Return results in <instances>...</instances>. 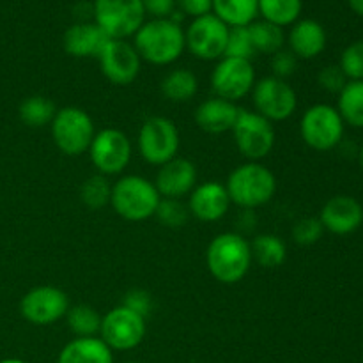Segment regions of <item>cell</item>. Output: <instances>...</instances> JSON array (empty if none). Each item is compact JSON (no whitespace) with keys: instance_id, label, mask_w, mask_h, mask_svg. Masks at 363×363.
I'll return each instance as SVG.
<instances>
[{"instance_id":"cell-1","label":"cell","mask_w":363,"mask_h":363,"mask_svg":"<svg viewBox=\"0 0 363 363\" xmlns=\"http://www.w3.org/2000/svg\"><path fill=\"white\" fill-rule=\"evenodd\" d=\"M133 38V46L140 59L155 66L176 62L186 48L183 28L170 18L144 21Z\"/></svg>"},{"instance_id":"cell-43","label":"cell","mask_w":363,"mask_h":363,"mask_svg":"<svg viewBox=\"0 0 363 363\" xmlns=\"http://www.w3.org/2000/svg\"><path fill=\"white\" fill-rule=\"evenodd\" d=\"M0 363H25V362L18 360V358H6V360H2Z\"/></svg>"},{"instance_id":"cell-20","label":"cell","mask_w":363,"mask_h":363,"mask_svg":"<svg viewBox=\"0 0 363 363\" xmlns=\"http://www.w3.org/2000/svg\"><path fill=\"white\" fill-rule=\"evenodd\" d=\"M108 41V35L91 21H80V23L71 25L64 32L62 38L66 53H69L71 57H78V59H92V57L98 59Z\"/></svg>"},{"instance_id":"cell-17","label":"cell","mask_w":363,"mask_h":363,"mask_svg":"<svg viewBox=\"0 0 363 363\" xmlns=\"http://www.w3.org/2000/svg\"><path fill=\"white\" fill-rule=\"evenodd\" d=\"M195 183H197V169L190 160L179 156L160 167L155 179L160 197L177 199V201L184 195H190Z\"/></svg>"},{"instance_id":"cell-24","label":"cell","mask_w":363,"mask_h":363,"mask_svg":"<svg viewBox=\"0 0 363 363\" xmlns=\"http://www.w3.org/2000/svg\"><path fill=\"white\" fill-rule=\"evenodd\" d=\"M215 16L227 27H248L259 14V0H211Z\"/></svg>"},{"instance_id":"cell-9","label":"cell","mask_w":363,"mask_h":363,"mask_svg":"<svg viewBox=\"0 0 363 363\" xmlns=\"http://www.w3.org/2000/svg\"><path fill=\"white\" fill-rule=\"evenodd\" d=\"M233 137L238 151L248 162H259L266 158L275 147L273 124L257 112L240 110V116L233 128Z\"/></svg>"},{"instance_id":"cell-7","label":"cell","mask_w":363,"mask_h":363,"mask_svg":"<svg viewBox=\"0 0 363 363\" xmlns=\"http://www.w3.org/2000/svg\"><path fill=\"white\" fill-rule=\"evenodd\" d=\"M138 151L149 165L162 167L179 151V131L167 117H149L138 131Z\"/></svg>"},{"instance_id":"cell-5","label":"cell","mask_w":363,"mask_h":363,"mask_svg":"<svg viewBox=\"0 0 363 363\" xmlns=\"http://www.w3.org/2000/svg\"><path fill=\"white\" fill-rule=\"evenodd\" d=\"M52 138L62 155L80 156L89 151L96 130L91 116L78 106H64L57 110L52 124Z\"/></svg>"},{"instance_id":"cell-8","label":"cell","mask_w":363,"mask_h":363,"mask_svg":"<svg viewBox=\"0 0 363 363\" xmlns=\"http://www.w3.org/2000/svg\"><path fill=\"white\" fill-rule=\"evenodd\" d=\"M300 133L305 144L314 151H330L344 137V121L337 108L319 103L305 110L300 121Z\"/></svg>"},{"instance_id":"cell-44","label":"cell","mask_w":363,"mask_h":363,"mask_svg":"<svg viewBox=\"0 0 363 363\" xmlns=\"http://www.w3.org/2000/svg\"><path fill=\"white\" fill-rule=\"evenodd\" d=\"M360 160H362V167H363V147H362V152H360Z\"/></svg>"},{"instance_id":"cell-10","label":"cell","mask_w":363,"mask_h":363,"mask_svg":"<svg viewBox=\"0 0 363 363\" xmlns=\"http://www.w3.org/2000/svg\"><path fill=\"white\" fill-rule=\"evenodd\" d=\"M131 142L124 131L106 128L94 135L89 147V158L101 176H117L131 160Z\"/></svg>"},{"instance_id":"cell-12","label":"cell","mask_w":363,"mask_h":363,"mask_svg":"<svg viewBox=\"0 0 363 363\" xmlns=\"http://www.w3.org/2000/svg\"><path fill=\"white\" fill-rule=\"evenodd\" d=\"M229 28L213 13L194 18L184 32L186 48L201 60H220L225 55Z\"/></svg>"},{"instance_id":"cell-15","label":"cell","mask_w":363,"mask_h":363,"mask_svg":"<svg viewBox=\"0 0 363 363\" xmlns=\"http://www.w3.org/2000/svg\"><path fill=\"white\" fill-rule=\"evenodd\" d=\"M69 311V300L62 289L39 286L28 291L20 301V312L25 321L35 326H48L62 319Z\"/></svg>"},{"instance_id":"cell-14","label":"cell","mask_w":363,"mask_h":363,"mask_svg":"<svg viewBox=\"0 0 363 363\" xmlns=\"http://www.w3.org/2000/svg\"><path fill=\"white\" fill-rule=\"evenodd\" d=\"M255 85V71L252 60L222 57L211 74V87L216 98L240 101L247 98Z\"/></svg>"},{"instance_id":"cell-38","label":"cell","mask_w":363,"mask_h":363,"mask_svg":"<svg viewBox=\"0 0 363 363\" xmlns=\"http://www.w3.org/2000/svg\"><path fill=\"white\" fill-rule=\"evenodd\" d=\"M123 305L126 308H130V311L137 312V314L142 315V318H147L149 312H151L152 308V298L147 291L131 289L128 291L126 296H124Z\"/></svg>"},{"instance_id":"cell-21","label":"cell","mask_w":363,"mask_h":363,"mask_svg":"<svg viewBox=\"0 0 363 363\" xmlns=\"http://www.w3.org/2000/svg\"><path fill=\"white\" fill-rule=\"evenodd\" d=\"M240 110L236 103L222 98H209L202 101L195 110V123L204 133L222 135L233 131Z\"/></svg>"},{"instance_id":"cell-18","label":"cell","mask_w":363,"mask_h":363,"mask_svg":"<svg viewBox=\"0 0 363 363\" xmlns=\"http://www.w3.org/2000/svg\"><path fill=\"white\" fill-rule=\"evenodd\" d=\"M325 230L346 236L360 229L363 223V208L360 202L350 195H335L323 206L319 215Z\"/></svg>"},{"instance_id":"cell-6","label":"cell","mask_w":363,"mask_h":363,"mask_svg":"<svg viewBox=\"0 0 363 363\" xmlns=\"http://www.w3.org/2000/svg\"><path fill=\"white\" fill-rule=\"evenodd\" d=\"M94 23L110 39H126L144 25L145 11L142 0H96Z\"/></svg>"},{"instance_id":"cell-25","label":"cell","mask_w":363,"mask_h":363,"mask_svg":"<svg viewBox=\"0 0 363 363\" xmlns=\"http://www.w3.org/2000/svg\"><path fill=\"white\" fill-rule=\"evenodd\" d=\"M160 89H162L163 98L169 99V101L186 103L197 94L199 80L197 77H195L194 71L179 67V69L170 71V73L163 78Z\"/></svg>"},{"instance_id":"cell-4","label":"cell","mask_w":363,"mask_h":363,"mask_svg":"<svg viewBox=\"0 0 363 363\" xmlns=\"http://www.w3.org/2000/svg\"><path fill=\"white\" fill-rule=\"evenodd\" d=\"M160 201L155 183L142 176H124L112 184L110 204L128 222H144L155 216Z\"/></svg>"},{"instance_id":"cell-34","label":"cell","mask_w":363,"mask_h":363,"mask_svg":"<svg viewBox=\"0 0 363 363\" xmlns=\"http://www.w3.org/2000/svg\"><path fill=\"white\" fill-rule=\"evenodd\" d=\"M155 216L165 227L177 229V227H183L188 222L190 211H188V206H184L177 199H162Z\"/></svg>"},{"instance_id":"cell-39","label":"cell","mask_w":363,"mask_h":363,"mask_svg":"<svg viewBox=\"0 0 363 363\" xmlns=\"http://www.w3.org/2000/svg\"><path fill=\"white\" fill-rule=\"evenodd\" d=\"M296 64L298 59L289 52V50H280V52H277L272 59L273 77L280 78V80H286V78H289L291 74L296 71Z\"/></svg>"},{"instance_id":"cell-42","label":"cell","mask_w":363,"mask_h":363,"mask_svg":"<svg viewBox=\"0 0 363 363\" xmlns=\"http://www.w3.org/2000/svg\"><path fill=\"white\" fill-rule=\"evenodd\" d=\"M350 6L358 16H363V0H350Z\"/></svg>"},{"instance_id":"cell-3","label":"cell","mask_w":363,"mask_h":363,"mask_svg":"<svg viewBox=\"0 0 363 363\" xmlns=\"http://www.w3.org/2000/svg\"><path fill=\"white\" fill-rule=\"evenodd\" d=\"M230 204L243 209H255L268 204L277 191V179L268 167L248 162L229 174L225 183Z\"/></svg>"},{"instance_id":"cell-16","label":"cell","mask_w":363,"mask_h":363,"mask_svg":"<svg viewBox=\"0 0 363 363\" xmlns=\"http://www.w3.org/2000/svg\"><path fill=\"white\" fill-rule=\"evenodd\" d=\"M98 60L103 77L113 85H130L140 74V55L124 39H110Z\"/></svg>"},{"instance_id":"cell-32","label":"cell","mask_w":363,"mask_h":363,"mask_svg":"<svg viewBox=\"0 0 363 363\" xmlns=\"http://www.w3.org/2000/svg\"><path fill=\"white\" fill-rule=\"evenodd\" d=\"M110 195H112V184L108 183L106 176H101V174H94L82 183L80 201L84 202L85 208L92 211L110 204Z\"/></svg>"},{"instance_id":"cell-22","label":"cell","mask_w":363,"mask_h":363,"mask_svg":"<svg viewBox=\"0 0 363 363\" xmlns=\"http://www.w3.org/2000/svg\"><path fill=\"white\" fill-rule=\"evenodd\" d=\"M289 52L296 59H315L326 48V30L319 21L298 20L289 32Z\"/></svg>"},{"instance_id":"cell-29","label":"cell","mask_w":363,"mask_h":363,"mask_svg":"<svg viewBox=\"0 0 363 363\" xmlns=\"http://www.w3.org/2000/svg\"><path fill=\"white\" fill-rule=\"evenodd\" d=\"M55 113V103L45 96H30V98L23 99L18 108L20 121L28 128L48 126L52 124Z\"/></svg>"},{"instance_id":"cell-40","label":"cell","mask_w":363,"mask_h":363,"mask_svg":"<svg viewBox=\"0 0 363 363\" xmlns=\"http://www.w3.org/2000/svg\"><path fill=\"white\" fill-rule=\"evenodd\" d=\"M145 14L155 16V20L170 18L176 13V0H142Z\"/></svg>"},{"instance_id":"cell-28","label":"cell","mask_w":363,"mask_h":363,"mask_svg":"<svg viewBox=\"0 0 363 363\" xmlns=\"http://www.w3.org/2000/svg\"><path fill=\"white\" fill-rule=\"evenodd\" d=\"M337 112L350 126L363 128V80L347 82L339 94Z\"/></svg>"},{"instance_id":"cell-31","label":"cell","mask_w":363,"mask_h":363,"mask_svg":"<svg viewBox=\"0 0 363 363\" xmlns=\"http://www.w3.org/2000/svg\"><path fill=\"white\" fill-rule=\"evenodd\" d=\"M67 326L77 337H96L101 328V315L91 305H77L66 314Z\"/></svg>"},{"instance_id":"cell-30","label":"cell","mask_w":363,"mask_h":363,"mask_svg":"<svg viewBox=\"0 0 363 363\" xmlns=\"http://www.w3.org/2000/svg\"><path fill=\"white\" fill-rule=\"evenodd\" d=\"M259 14L279 27L294 25L301 14V0H259Z\"/></svg>"},{"instance_id":"cell-26","label":"cell","mask_w":363,"mask_h":363,"mask_svg":"<svg viewBox=\"0 0 363 363\" xmlns=\"http://www.w3.org/2000/svg\"><path fill=\"white\" fill-rule=\"evenodd\" d=\"M252 259L268 269L280 268L287 259V247L275 234H261L250 245Z\"/></svg>"},{"instance_id":"cell-36","label":"cell","mask_w":363,"mask_h":363,"mask_svg":"<svg viewBox=\"0 0 363 363\" xmlns=\"http://www.w3.org/2000/svg\"><path fill=\"white\" fill-rule=\"evenodd\" d=\"M325 227H323L321 220L314 218V216H305L300 218L293 225V240L301 247H311L321 240Z\"/></svg>"},{"instance_id":"cell-37","label":"cell","mask_w":363,"mask_h":363,"mask_svg":"<svg viewBox=\"0 0 363 363\" xmlns=\"http://www.w3.org/2000/svg\"><path fill=\"white\" fill-rule=\"evenodd\" d=\"M318 82L325 91L328 92H339L346 87V84L350 80L346 78V74L342 73L339 66H326L319 71Z\"/></svg>"},{"instance_id":"cell-19","label":"cell","mask_w":363,"mask_h":363,"mask_svg":"<svg viewBox=\"0 0 363 363\" xmlns=\"http://www.w3.org/2000/svg\"><path fill=\"white\" fill-rule=\"evenodd\" d=\"M230 199L225 184L218 181H208L191 190L188 199V211L201 222H218L227 215Z\"/></svg>"},{"instance_id":"cell-23","label":"cell","mask_w":363,"mask_h":363,"mask_svg":"<svg viewBox=\"0 0 363 363\" xmlns=\"http://www.w3.org/2000/svg\"><path fill=\"white\" fill-rule=\"evenodd\" d=\"M57 363H113V354L101 339L77 337L62 347Z\"/></svg>"},{"instance_id":"cell-27","label":"cell","mask_w":363,"mask_h":363,"mask_svg":"<svg viewBox=\"0 0 363 363\" xmlns=\"http://www.w3.org/2000/svg\"><path fill=\"white\" fill-rule=\"evenodd\" d=\"M248 34H250L252 45H254L255 53H266V55H275L277 52L284 48L286 35H284L282 27L269 21H252L248 25Z\"/></svg>"},{"instance_id":"cell-45","label":"cell","mask_w":363,"mask_h":363,"mask_svg":"<svg viewBox=\"0 0 363 363\" xmlns=\"http://www.w3.org/2000/svg\"><path fill=\"white\" fill-rule=\"evenodd\" d=\"M126 363H137V362H126Z\"/></svg>"},{"instance_id":"cell-35","label":"cell","mask_w":363,"mask_h":363,"mask_svg":"<svg viewBox=\"0 0 363 363\" xmlns=\"http://www.w3.org/2000/svg\"><path fill=\"white\" fill-rule=\"evenodd\" d=\"M339 67L350 82L363 80V41H354L340 55Z\"/></svg>"},{"instance_id":"cell-13","label":"cell","mask_w":363,"mask_h":363,"mask_svg":"<svg viewBox=\"0 0 363 363\" xmlns=\"http://www.w3.org/2000/svg\"><path fill=\"white\" fill-rule=\"evenodd\" d=\"M252 101H254L255 112L273 121H286L296 112L298 96L296 91L277 77H266L255 82L252 89Z\"/></svg>"},{"instance_id":"cell-33","label":"cell","mask_w":363,"mask_h":363,"mask_svg":"<svg viewBox=\"0 0 363 363\" xmlns=\"http://www.w3.org/2000/svg\"><path fill=\"white\" fill-rule=\"evenodd\" d=\"M255 55H257V53H255L254 45H252L250 34H248V27H230L229 39H227L225 55L223 57L252 60V57Z\"/></svg>"},{"instance_id":"cell-41","label":"cell","mask_w":363,"mask_h":363,"mask_svg":"<svg viewBox=\"0 0 363 363\" xmlns=\"http://www.w3.org/2000/svg\"><path fill=\"white\" fill-rule=\"evenodd\" d=\"M176 7H179L188 16L199 18L211 13L213 2L211 0H176Z\"/></svg>"},{"instance_id":"cell-2","label":"cell","mask_w":363,"mask_h":363,"mask_svg":"<svg viewBox=\"0 0 363 363\" xmlns=\"http://www.w3.org/2000/svg\"><path fill=\"white\" fill-rule=\"evenodd\" d=\"M250 243L236 233L215 236L206 252V264L213 279L225 286L241 282L252 266Z\"/></svg>"},{"instance_id":"cell-11","label":"cell","mask_w":363,"mask_h":363,"mask_svg":"<svg viewBox=\"0 0 363 363\" xmlns=\"http://www.w3.org/2000/svg\"><path fill=\"white\" fill-rule=\"evenodd\" d=\"M99 335L112 351L135 350L145 337V318L119 305L101 318Z\"/></svg>"}]
</instances>
